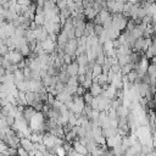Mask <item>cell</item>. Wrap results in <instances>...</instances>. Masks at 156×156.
<instances>
[{
    "label": "cell",
    "instance_id": "obj_3",
    "mask_svg": "<svg viewBox=\"0 0 156 156\" xmlns=\"http://www.w3.org/2000/svg\"><path fill=\"white\" fill-rule=\"evenodd\" d=\"M78 63H77V61H73V62H71L69 65H67V67H66V71H67V73L69 74V77H77L78 76Z\"/></svg>",
    "mask_w": 156,
    "mask_h": 156
},
{
    "label": "cell",
    "instance_id": "obj_4",
    "mask_svg": "<svg viewBox=\"0 0 156 156\" xmlns=\"http://www.w3.org/2000/svg\"><path fill=\"white\" fill-rule=\"evenodd\" d=\"M17 156H29V152L26 151L22 146H18L17 147Z\"/></svg>",
    "mask_w": 156,
    "mask_h": 156
},
{
    "label": "cell",
    "instance_id": "obj_1",
    "mask_svg": "<svg viewBox=\"0 0 156 156\" xmlns=\"http://www.w3.org/2000/svg\"><path fill=\"white\" fill-rule=\"evenodd\" d=\"M20 146H22L26 151H28L29 154L30 152H35V147H34V143L28 139V138H21L20 139Z\"/></svg>",
    "mask_w": 156,
    "mask_h": 156
},
{
    "label": "cell",
    "instance_id": "obj_2",
    "mask_svg": "<svg viewBox=\"0 0 156 156\" xmlns=\"http://www.w3.org/2000/svg\"><path fill=\"white\" fill-rule=\"evenodd\" d=\"M102 91H104V88H102L99 83H93V84L90 85V88H89V93H90L91 96H94V98L101 95Z\"/></svg>",
    "mask_w": 156,
    "mask_h": 156
}]
</instances>
